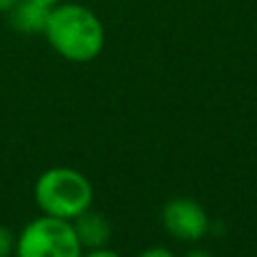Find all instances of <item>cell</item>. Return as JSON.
I'll return each instance as SVG.
<instances>
[{
	"label": "cell",
	"mask_w": 257,
	"mask_h": 257,
	"mask_svg": "<svg viewBox=\"0 0 257 257\" xmlns=\"http://www.w3.org/2000/svg\"><path fill=\"white\" fill-rule=\"evenodd\" d=\"M93 183L75 167H50L36 178L34 201L43 214L72 221L93 208Z\"/></svg>",
	"instance_id": "2"
},
{
	"label": "cell",
	"mask_w": 257,
	"mask_h": 257,
	"mask_svg": "<svg viewBox=\"0 0 257 257\" xmlns=\"http://www.w3.org/2000/svg\"><path fill=\"white\" fill-rule=\"evenodd\" d=\"M36 3L48 5V7H54V5H59V0H36Z\"/></svg>",
	"instance_id": "12"
},
{
	"label": "cell",
	"mask_w": 257,
	"mask_h": 257,
	"mask_svg": "<svg viewBox=\"0 0 257 257\" xmlns=\"http://www.w3.org/2000/svg\"><path fill=\"white\" fill-rule=\"evenodd\" d=\"M160 221L169 235L181 241H199L210 232V217L205 208L187 196L167 201L160 210Z\"/></svg>",
	"instance_id": "4"
},
{
	"label": "cell",
	"mask_w": 257,
	"mask_h": 257,
	"mask_svg": "<svg viewBox=\"0 0 257 257\" xmlns=\"http://www.w3.org/2000/svg\"><path fill=\"white\" fill-rule=\"evenodd\" d=\"M81 257H122L120 253H115L113 248L104 246V248H93V250H84Z\"/></svg>",
	"instance_id": "9"
},
{
	"label": "cell",
	"mask_w": 257,
	"mask_h": 257,
	"mask_svg": "<svg viewBox=\"0 0 257 257\" xmlns=\"http://www.w3.org/2000/svg\"><path fill=\"white\" fill-rule=\"evenodd\" d=\"M14 248H16V237L7 226L0 223V257H12Z\"/></svg>",
	"instance_id": "7"
},
{
	"label": "cell",
	"mask_w": 257,
	"mask_h": 257,
	"mask_svg": "<svg viewBox=\"0 0 257 257\" xmlns=\"http://www.w3.org/2000/svg\"><path fill=\"white\" fill-rule=\"evenodd\" d=\"M138 257H176V255H174L169 248H165V246H151V248L142 250Z\"/></svg>",
	"instance_id": "8"
},
{
	"label": "cell",
	"mask_w": 257,
	"mask_h": 257,
	"mask_svg": "<svg viewBox=\"0 0 257 257\" xmlns=\"http://www.w3.org/2000/svg\"><path fill=\"white\" fill-rule=\"evenodd\" d=\"M45 39L57 54L75 63H88L104 48V25L84 5H54L45 27Z\"/></svg>",
	"instance_id": "1"
},
{
	"label": "cell",
	"mask_w": 257,
	"mask_h": 257,
	"mask_svg": "<svg viewBox=\"0 0 257 257\" xmlns=\"http://www.w3.org/2000/svg\"><path fill=\"white\" fill-rule=\"evenodd\" d=\"M18 3H21V0H0V12H5V14H7L9 9H12V7H16Z\"/></svg>",
	"instance_id": "11"
},
{
	"label": "cell",
	"mask_w": 257,
	"mask_h": 257,
	"mask_svg": "<svg viewBox=\"0 0 257 257\" xmlns=\"http://www.w3.org/2000/svg\"><path fill=\"white\" fill-rule=\"evenodd\" d=\"M52 7L41 5L36 0H21L16 7L7 12L9 25L21 34H45Z\"/></svg>",
	"instance_id": "6"
},
{
	"label": "cell",
	"mask_w": 257,
	"mask_h": 257,
	"mask_svg": "<svg viewBox=\"0 0 257 257\" xmlns=\"http://www.w3.org/2000/svg\"><path fill=\"white\" fill-rule=\"evenodd\" d=\"M16 257H81L79 239L72 221L57 219L50 214L32 219L16 237Z\"/></svg>",
	"instance_id": "3"
},
{
	"label": "cell",
	"mask_w": 257,
	"mask_h": 257,
	"mask_svg": "<svg viewBox=\"0 0 257 257\" xmlns=\"http://www.w3.org/2000/svg\"><path fill=\"white\" fill-rule=\"evenodd\" d=\"M183 257H214L210 250H205V248H192V250H187Z\"/></svg>",
	"instance_id": "10"
},
{
	"label": "cell",
	"mask_w": 257,
	"mask_h": 257,
	"mask_svg": "<svg viewBox=\"0 0 257 257\" xmlns=\"http://www.w3.org/2000/svg\"><path fill=\"white\" fill-rule=\"evenodd\" d=\"M72 228H75V235L84 250L104 248V246H108V241L113 237L111 221L93 208L84 210L79 217L72 219Z\"/></svg>",
	"instance_id": "5"
}]
</instances>
